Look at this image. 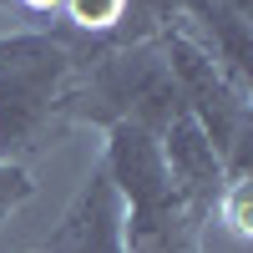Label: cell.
<instances>
[{
  "instance_id": "7a4b0ae2",
  "label": "cell",
  "mask_w": 253,
  "mask_h": 253,
  "mask_svg": "<svg viewBox=\"0 0 253 253\" xmlns=\"http://www.w3.org/2000/svg\"><path fill=\"white\" fill-rule=\"evenodd\" d=\"M182 112V96L172 86V71L162 61L157 36L137 41V46H112L96 56V66L86 71L71 107V126H142V132L162 137L167 122Z\"/></svg>"
},
{
  "instance_id": "3957f363",
  "label": "cell",
  "mask_w": 253,
  "mask_h": 253,
  "mask_svg": "<svg viewBox=\"0 0 253 253\" xmlns=\"http://www.w3.org/2000/svg\"><path fill=\"white\" fill-rule=\"evenodd\" d=\"M162 61L172 71V86L182 96V112L203 126V137L213 142V152L228 162L238 152V142L253 137V112H248V86H238L213 56H208L177 20L157 36Z\"/></svg>"
},
{
  "instance_id": "5b68a950",
  "label": "cell",
  "mask_w": 253,
  "mask_h": 253,
  "mask_svg": "<svg viewBox=\"0 0 253 253\" xmlns=\"http://www.w3.org/2000/svg\"><path fill=\"white\" fill-rule=\"evenodd\" d=\"M157 142H162V162H167V177H172L182 208L198 223H213V208L228 187V172H223V157L213 152V142L203 137V126L187 112H177Z\"/></svg>"
},
{
  "instance_id": "ba28073f",
  "label": "cell",
  "mask_w": 253,
  "mask_h": 253,
  "mask_svg": "<svg viewBox=\"0 0 253 253\" xmlns=\"http://www.w3.org/2000/svg\"><path fill=\"white\" fill-rule=\"evenodd\" d=\"M5 5H10L15 15H56L61 0H5Z\"/></svg>"
},
{
  "instance_id": "277c9868",
  "label": "cell",
  "mask_w": 253,
  "mask_h": 253,
  "mask_svg": "<svg viewBox=\"0 0 253 253\" xmlns=\"http://www.w3.org/2000/svg\"><path fill=\"white\" fill-rule=\"evenodd\" d=\"M36 253H126V208L101 162L81 177L76 198Z\"/></svg>"
},
{
  "instance_id": "6da1fadb",
  "label": "cell",
  "mask_w": 253,
  "mask_h": 253,
  "mask_svg": "<svg viewBox=\"0 0 253 253\" xmlns=\"http://www.w3.org/2000/svg\"><path fill=\"white\" fill-rule=\"evenodd\" d=\"M101 46L66 26L0 36V162L36 157L71 132V107Z\"/></svg>"
},
{
  "instance_id": "8992f818",
  "label": "cell",
  "mask_w": 253,
  "mask_h": 253,
  "mask_svg": "<svg viewBox=\"0 0 253 253\" xmlns=\"http://www.w3.org/2000/svg\"><path fill=\"white\" fill-rule=\"evenodd\" d=\"M126 10H132V0H61V15H66L61 26L112 51L126 46Z\"/></svg>"
},
{
  "instance_id": "52a82bcc",
  "label": "cell",
  "mask_w": 253,
  "mask_h": 253,
  "mask_svg": "<svg viewBox=\"0 0 253 253\" xmlns=\"http://www.w3.org/2000/svg\"><path fill=\"white\" fill-rule=\"evenodd\" d=\"M36 198V177H31V167H20V162H0V223H10V213H20Z\"/></svg>"
}]
</instances>
